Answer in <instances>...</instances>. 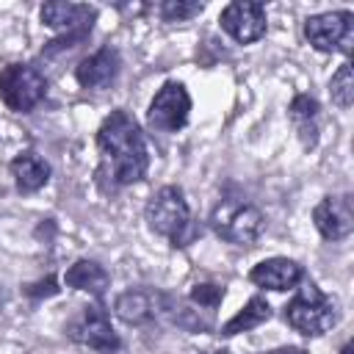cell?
Listing matches in <instances>:
<instances>
[{
  "mask_svg": "<svg viewBox=\"0 0 354 354\" xmlns=\"http://www.w3.org/2000/svg\"><path fill=\"white\" fill-rule=\"evenodd\" d=\"M221 30L230 33L238 44H252L257 39L266 36V6L263 3H254V0H235L230 6H224L221 17Z\"/></svg>",
  "mask_w": 354,
  "mask_h": 354,
  "instance_id": "11",
  "label": "cell"
},
{
  "mask_svg": "<svg viewBox=\"0 0 354 354\" xmlns=\"http://www.w3.org/2000/svg\"><path fill=\"white\" fill-rule=\"evenodd\" d=\"M188 113H191V97H188L185 86L177 80H169L152 97L147 122L158 133H177L188 124Z\"/></svg>",
  "mask_w": 354,
  "mask_h": 354,
  "instance_id": "9",
  "label": "cell"
},
{
  "mask_svg": "<svg viewBox=\"0 0 354 354\" xmlns=\"http://www.w3.org/2000/svg\"><path fill=\"white\" fill-rule=\"evenodd\" d=\"M147 224L155 235L169 238L171 246H188L191 238L196 235V227L191 224V210H188L185 194L177 185H163L149 196Z\"/></svg>",
  "mask_w": 354,
  "mask_h": 354,
  "instance_id": "2",
  "label": "cell"
},
{
  "mask_svg": "<svg viewBox=\"0 0 354 354\" xmlns=\"http://www.w3.org/2000/svg\"><path fill=\"white\" fill-rule=\"evenodd\" d=\"M64 282L75 290H86L91 296H102L105 288L111 285V274L97 263V260H75L66 274H64Z\"/></svg>",
  "mask_w": 354,
  "mask_h": 354,
  "instance_id": "17",
  "label": "cell"
},
{
  "mask_svg": "<svg viewBox=\"0 0 354 354\" xmlns=\"http://www.w3.org/2000/svg\"><path fill=\"white\" fill-rule=\"evenodd\" d=\"M97 149H100L97 177L111 188H124L144 180L149 169V152L138 122L127 111L116 108L102 119L97 130Z\"/></svg>",
  "mask_w": 354,
  "mask_h": 354,
  "instance_id": "1",
  "label": "cell"
},
{
  "mask_svg": "<svg viewBox=\"0 0 354 354\" xmlns=\"http://www.w3.org/2000/svg\"><path fill=\"white\" fill-rule=\"evenodd\" d=\"M263 354H307L301 346H282V348H271V351H263Z\"/></svg>",
  "mask_w": 354,
  "mask_h": 354,
  "instance_id": "23",
  "label": "cell"
},
{
  "mask_svg": "<svg viewBox=\"0 0 354 354\" xmlns=\"http://www.w3.org/2000/svg\"><path fill=\"white\" fill-rule=\"evenodd\" d=\"M249 279L266 290H288L304 279V271L290 257H268L249 271Z\"/></svg>",
  "mask_w": 354,
  "mask_h": 354,
  "instance_id": "14",
  "label": "cell"
},
{
  "mask_svg": "<svg viewBox=\"0 0 354 354\" xmlns=\"http://www.w3.org/2000/svg\"><path fill=\"white\" fill-rule=\"evenodd\" d=\"M329 97H332V102L337 108H351V102H354V69H351L348 61L340 64L337 72L332 75V80H329Z\"/></svg>",
  "mask_w": 354,
  "mask_h": 354,
  "instance_id": "19",
  "label": "cell"
},
{
  "mask_svg": "<svg viewBox=\"0 0 354 354\" xmlns=\"http://www.w3.org/2000/svg\"><path fill=\"white\" fill-rule=\"evenodd\" d=\"M119 66H122L119 53L111 44H105L75 66V77L83 88H108L116 80Z\"/></svg>",
  "mask_w": 354,
  "mask_h": 354,
  "instance_id": "13",
  "label": "cell"
},
{
  "mask_svg": "<svg viewBox=\"0 0 354 354\" xmlns=\"http://www.w3.org/2000/svg\"><path fill=\"white\" fill-rule=\"evenodd\" d=\"M11 177L19 194H36L50 183V163L36 152H19L11 160Z\"/></svg>",
  "mask_w": 354,
  "mask_h": 354,
  "instance_id": "15",
  "label": "cell"
},
{
  "mask_svg": "<svg viewBox=\"0 0 354 354\" xmlns=\"http://www.w3.org/2000/svg\"><path fill=\"white\" fill-rule=\"evenodd\" d=\"M271 318V304L263 299V296H252L227 324H221V337H232V335H238V332H249V329H254V326H260V324H266Z\"/></svg>",
  "mask_w": 354,
  "mask_h": 354,
  "instance_id": "18",
  "label": "cell"
},
{
  "mask_svg": "<svg viewBox=\"0 0 354 354\" xmlns=\"http://www.w3.org/2000/svg\"><path fill=\"white\" fill-rule=\"evenodd\" d=\"M313 224L321 232V238L326 241H343L354 232V207H351V196L340 194V196H324L315 207H313Z\"/></svg>",
  "mask_w": 354,
  "mask_h": 354,
  "instance_id": "12",
  "label": "cell"
},
{
  "mask_svg": "<svg viewBox=\"0 0 354 354\" xmlns=\"http://www.w3.org/2000/svg\"><path fill=\"white\" fill-rule=\"evenodd\" d=\"M318 111L321 108H318L315 97H310V94H296L288 105L290 124L304 149H315V144H318Z\"/></svg>",
  "mask_w": 354,
  "mask_h": 354,
  "instance_id": "16",
  "label": "cell"
},
{
  "mask_svg": "<svg viewBox=\"0 0 354 354\" xmlns=\"http://www.w3.org/2000/svg\"><path fill=\"white\" fill-rule=\"evenodd\" d=\"M47 94V77L30 64H6L0 69V100L17 111H33Z\"/></svg>",
  "mask_w": 354,
  "mask_h": 354,
  "instance_id": "6",
  "label": "cell"
},
{
  "mask_svg": "<svg viewBox=\"0 0 354 354\" xmlns=\"http://www.w3.org/2000/svg\"><path fill=\"white\" fill-rule=\"evenodd\" d=\"M25 293H28L30 299H41V296H55V293H58V282H55V277H44V279H39V282L28 285V288H25Z\"/></svg>",
  "mask_w": 354,
  "mask_h": 354,
  "instance_id": "22",
  "label": "cell"
},
{
  "mask_svg": "<svg viewBox=\"0 0 354 354\" xmlns=\"http://www.w3.org/2000/svg\"><path fill=\"white\" fill-rule=\"evenodd\" d=\"M207 354H230V351H207Z\"/></svg>",
  "mask_w": 354,
  "mask_h": 354,
  "instance_id": "25",
  "label": "cell"
},
{
  "mask_svg": "<svg viewBox=\"0 0 354 354\" xmlns=\"http://www.w3.org/2000/svg\"><path fill=\"white\" fill-rule=\"evenodd\" d=\"M171 307H174V299L160 293V290H152V288H133V290H124L116 296L113 301V313L130 324V326H147V324H155L158 318L163 315H171Z\"/></svg>",
  "mask_w": 354,
  "mask_h": 354,
  "instance_id": "10",
  "label": "cell"
},
{
  "mask_svg": "<svg viewBox=\"0 0 354 354\" xmlns=\"http://www.w3.org/2000/svg\"><path fill=\"white\" fill-rule=\"evenodd\" d=\"M224 299V288L221 285H213V282H199L191 288V301L205 307V310H216Z\"/></svg>",
  "mask_w": 354,
  "mask_h": 354,
  "instance_id": "21",
  "label": "cell"
},
{
  "mask_svg": "<svg viewBox=\"0 0 354 354\" xmlns=\"http://www.w3.org/2000/svg\"><path fill=\"white\" fill-rule=\"evenodd\" d=\"M202 3L196 0H163L158 6V14L166 19V22H185V19H194L196 14H202Z\"/></svg>",
  "mask_w": 354,
  "mask_h": 354,
  "instance_id": "20",
  "label": "cell"
},
{
  "mask_svg": "<svg viewBox=\"0 0 354 354\" xmlns=\"http://www.w3.org/2000/svg\"><path fill=\"white\" fill-rule=\"evenodd\" d=\"M207 221H210V230H213L221 241L235 243V246H249V243H254V241L263 235V227H266L263 213H260L252 202H246V199H241V196H224V199L213 207V213H210Z\"/></svg>",
  "mask_w": 354,
  "mask_h": 354,
  "instance_id": "4",
  "label": "cell"
},
{
  "mask_svg": "<svg viewBox=\"0 0 354 354\" xmlns=\"http://www.w3.org/2000/svg\"><path fill=\"white\" fill-rule=\"evenodd\" d=\"M285 321L296 332L318 337L337 324V304L315 282H304V288L285 304Z\"/></svg>",
  "mask_w": 354,
  "mask_h": 354,
  "instance_id": "5",
  "label": "cell"
},
{
  "mask_svg": "<svg viewBox=\"0 0 354 354\" xmlns=\"http://www.w3.org/2000/svg\"><path fill=\"white\" fill-rule=\"evenodd\" d=\"M0 301H3V296H0Z\"/></svg>",
  "mask_w": 354,
  "mask_h": 354,
  "instance_id": "26",
  "label": "cell"
},
{
  "mask_svg": "<svg viewBox=\"0 0 354 354\" xmlns=\"http://www.w3.org/2000/svg\"><path fill=\"white\" fill-rule=\"evenodd\" d=\"M304 39L321 53L351 55L354 44V14L351 11H324L304 19Z\"/></svg>",
  "mask_w": 354,
  "mask_h": 354,
  "instance_id": "7",
  "label": "cell"
},
{
  "mask_svg": "<svg viewBox=\"0 0 354 354\" xmlns=\"http://www.w3.org/2000/svg\"><path fill=\"white\" fill-rule=\"evenodd\" d=\"M66 335H69V340H75L86 348L102 351V354H113L122 348V340H119L116 329L111 326V318L102 310V304L83 307L80 315H75L66 324Z\"/></svg>",
  "mask_w": 354,
  "mask_h": 354,
  "instance_id": "8",
  "label": "cell"
},
{
  "mask_svg": "<svg viewBox=\"0 0 354 354\" xmlns=\"http://www.w3.org/2000/svg\"><path fill=\"white\" fill-rule=\"evenodd\" d=\"M340 354H354V346H351V343H346V346L340 348Z\"/></svg>",
  "mask_w": 354,
  "mask_h": 354,
  "instance_id": "24",
  "label": "cell"
},
{
  "mask_svg": "<svg viewBox=\"0 0 354 354\" xmlns=\"http://www.w3.org/2000/svg\"><path fill=\"white\" fill-rule=\"evenodd\" d=\"M39 17H41V25L61 33L41 50V55H55V53L72 50L88 39L94 19H97V8L88 3H58L55 0V3H44L39 8Z\"/></svg>",
  "mask_w": 354,
  "mask_h": 354,
  "instance_id": "3",
  "label": "cell"
}]
</instances>
